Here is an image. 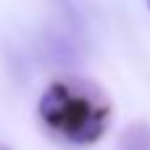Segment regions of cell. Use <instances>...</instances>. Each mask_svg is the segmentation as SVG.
<instances>
[{
  "mask_svg": "<svg viewBox=\"0 0 150 150\" xmlns=\"http://www.w3.org/2000/svg\"><path fill=\"white\" fill-rule=\"evenodd\" d=\"M37 116L55 140L87 148L105 137L113 119V105L98 84L66 74L42 90Z\"/></svg>",
  "mask_w": 150,
  "mask_h": 150,
  "instance_id": "6da1fadb",
  "label": "cell"
},
{
  "mask_svg": "<svg viewBox=\"0 0 150 150\" xmlns=\"http://www.w3.org/2000/svg\"><path fill=\"white\" fill-rule=\"evenodd\" d=\"M37 50L55 69H74L84 58V34H79L63 21H53L40 29Z\"/></svg>",
  "mask_w": 150,
  "mask_h": 150,
  "instance_id": "7a4b0ae2",
  "label": "cell"
},
{
  "mask_svg": "<svg viewBox=\"0 0 150 150\" xmlns=\"http://www.w3.org/2000/svg\"><path fill=\"white\" fill-rule=\"evenodd\" d=\"M58 13V21L69 24L79 34L87 32V0H50Z\"/></svg>",
  "mask_w": 150,
  "mask_h": 150,
  "instance_id": "3957f363",
  "label": "cell"
},
{
  "mask_svg": "<svg viewBox=\"0 0 150 150\" xmlns=\"http://www.w3.org/2000/svg\"><path fill=\"white\" fill-rule=\"evenodd\" d=\"M116 150H150V124L148 121H132L121 132Z\"/></svg>",
  "mask_w": 150,
  "mask_h": 150,
  "instance_id": "277c9868",
  "label": "cell"
},
{
  "mask_svg": "<svg viewBox=\"0 0 150 150\" xmlns=\"http://www.w3.org/2000/svg\"><path fill=\"white\" fill-rule=\"evenodd\" d=\"M0 150H13V148H11V145H3V142H0Z\"/></svg>",
  "mask_w": 150,
  "mask_h": 150,
  "instance_id": "5b68a950",
  "label": "cell"
},
{
  "mask_svg": "<svg viewBox=\"0 0 150 150\" xmlns=\"http://www.w3.org/2000/svg\"><path fill=\"white\" fill-rule=\"evenodd\" d=\"M148 5H150V0H148Z\"/></svg>",
  "mask_w": 150,
  "mask_h": 150,
  "instance_id": "8992f818",
  "label": "cell"
}]
</instances>
